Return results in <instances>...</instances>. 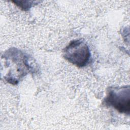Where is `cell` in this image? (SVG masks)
I'll return each instance as SVG.
<instances>
[{
  "label": "cell",
  "instance_id": "1",
  "mask_svg": "<svg viewBox=\"0 0 130 130\" xmlns=\"http://www.w3.org/2000/svg\"><path fill=\"white\" fill-rule=\"evenodd\" d=\"M2 76L4 80L11 85H16L28 73L34 72L32 58L27 54L16 48L8 49L2 55Z\"/></svg>",
  "mask_w": 130,
  "mask_h": 130
},
{
  "label": "cell",
  "instance_id": "2",
  "mask_svg": "<svg viewBox=\"0 0 130 130\" xmlns=\"http://www.w3.org/2000/svg\"><path fill=\"white\" fill-rule=\"evenodd\" d=\"M107 107H112L119 113L129 115L130 112V87L111 86L108 88L103 101Z\"/></svg>",
  "mask_w": 130,
  "mask_h": 130
},
{
  "label": "cell",
  "instance_id": "3",
  "mask_svg": "<svg viewBox=\"0 0 130 130\" xmlns=\"http://www.w3.org/2000/svg\"><path fill=\"white\" fill-rule=\"evenodd\" d=\"M90 56L89 47L81 39L71 41L63 50V58L78 68L85 67L89 62Z\"/></svg>",
  "mask_w": 130,
  "mask_h": 130
},
{
  "label": "cell",
  "instance_id": "4",
  "mask_svg": "<svg viewBox=\"0 0 130 130\" xmlns=\"http://www.w3.org/2000/svg\"><path fill=\"white\" fill-rule=\"evenodd\" d=\"M18 7L23 11H28L34 5H36L39 2L32 1H12Z\"/></svg>",
  "mask_w": 130,
  "mask_h": 130
}]
</instances>
